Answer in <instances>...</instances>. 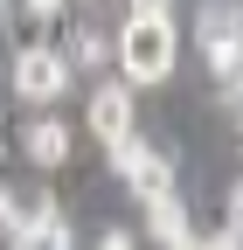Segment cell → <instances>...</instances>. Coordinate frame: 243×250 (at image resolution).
Returning a JSON list of instances; mask_svg holds the SVG:
<instances>
[{
	"instance_id": "obj_15",
	"label": "cell",
	"mask_w": 243,
	"mask_h": 250,
	"mask_svg": "<svg viewBox=\"0 0 243 250\" xmlns=\"http://www.w3.org/2000/svg\"><path fill=\"white\" fill-rule=\"evenodd\" d=\"M132 14H167V0H132Z\"/></svg>"
},
{
	"instance_id": "obj_18",
	"label": "cell",
	"mask_w": 243,
	"mask_h": 250,
	"mask_svg": "<svg viewBox=\"0 0 243 250\" xmlns=\"http://www.w3.org/2000/svg\"><path fill=\"white\" fill-rule=\"evenodd\" d=\"M0 14H7V7H0Z\"/></svg>"
},
{
	"instance_id": "obj_9",
	"label": "cell",
	"mask_w": 243,
	"mask_h": 250,
	"mask_svg": "<svg viewBox=\"0 0 243 250\" xmlns=\"http://www.w3.org/2000/svg\"><path fill=\"white\" fill-rule=\"evenodd\" d=\"M111 56V42L104 35H90V28H83V35H77V62H104Z\"/></svg>"
},
{
	"instance_id": "obj_16",
	"label": "cell",
	"mask_w": 243,
	"mask_h": 250,
	"mask_svg": "<svg viewBox=\"0 0 243 250\" xmlns=\"http://www.w3.org/2000/svg\"><path fill=\"white\" fill-rule=\"evenodd\" d=\"M174 250H202V236H181V243H174Z\"/></svg>"
},
{
	"instance_id": "obj_13",
	"label": "cell",
	"mask_w": 243,
	"mask_h": 250,
	"mask_svg": "<svg viewBox=\"0 0 243 250\" xmlns=\"http://www.w3.org/2000/svg\"><path fill=\"white\" fill-rule=\"evenodd\" d=\"M223 90H229V104L243 111V62H236V70H229V77H223Z\"/></svg>"
},
{
	"instance_id": "obj_7",
	"label": "cell",
	"mask_w": 243,
	"mask_h": 250,
	"mask_svg": "<svg viewBox=\"0 0 243 250\" xmlns=\"http://www.w3.org/2000/svg\"><path fill=\"white\" fill-rule=\"evenodd\" d=\"M21 153H28L35 167H63V160H70V125H63V118H28V125H21Z\"/></svg>"
},
{
	"instance_id": "obj_3",
	"label": "cell",
	"mask_w": 243,
	"mask_h": 250,
	"mask_svg": "<svg viewBox=\"0 0 243 250\" xmlns=\"http://www.w3.org/2000/svg\"><path fill=\"white\" fill-rule=\"evenodd\" d=\"M14 98L21 104H56V98H63V90H70V56L63 49H49V42H28L21 56H14Z\"/></svg>"
},
{
	"instance_id": "obj_10",
	"label": "cell",
	"mask_w": 243,
	"mask_h": 250,
	"mask_svg": "<svg viewBox=\"0 0 243 250\" xmlns=\"http://www.w3.org/2000/svg\"><path fill=\"white\" fill-rule=\"evenodd\" d=\"M223 229H236V236H243V181L229 188V223H223Z\"/></svg>"
},
{
	"instance_id": "obj_6",
	"label": "cell",
	"mask_w": 243,
	"mask_h": 250,
	"mask_svg": "<svg viewBox=\"0 0 243 250\" xmlns=\"http://www.w3.org/2000/svg\"><path fill=\"white\" fill-rule=\"evenodd\" d=\"M56 195L49 188H0V236H28V229H42V223H56Z\"/></svg>"
},
{
	"instance_id": "obj_12",
	"label": "cell",
	"mask_w": 243,
	"mask_h": 250,
	"mask_svg": "<svg viewBox=\"0 0 243 250\" xmlns=\"http://www.w3.org/2000/svg\"><path fill=\"white\" fill-rule=\"evenodd\" d=\"M202 250H243V236L236 229H216V236H202Z\"/></svg>"
},
{
	"instance_id": "obj_2",
	"label": "cell",
	"mask_w": 243,
	"mask_h": 250,
	"mask_svg": "<svg viewBox=\"0 0 243 250\" xmlns=\"http://www.w3.org/2000/svg\"><path fill=\"white\" fill-rule=\"evenodd\" d=\"M195 42H202V56H208V70L229 77L236 62H243V0H202Z\"/></svg>"
},
{
	"instance_id": "obj_4",
	"label": "cell",
	"mask_w": 243,
	"mask_h": 250,
	"mask_svg": "<svg viewBox=\"0 0 243 250\" xmlns=\"http://www.w3.org/2000/svg\"><path fill=\"white\" fill-rule=\"evenodd\" d=\"M111 174L125 181L139 202H160V195H174V167H167V153H160V146H146V139L111 146Z\"/></svg>"
},
{
	"instance_id": "obj_8",
	"label": "cell",
	"mask_w": 243,
	"mask_h": 250,
	"mask_svg": "<svg viewBox=\"0 0 243 250\" xmlns=\"http://www.w3.org/2000/svg\"><path fill=\"white\" fill-rule=\"evenodd\" d=\"M146 229H153L167 250H174L181 236H195V229H188V208H181V195H160V202H146Z\"/></svg>"
},
{
	"instance_id": "obj_17",
	"label": "cell",
	"mask_w": 243,
	"mask_h": 250,
	"mask_svg": "<svg viewBox=\"0 0 243 250\" xmlns=\"http://www.w3.org/2000/svg\"><path fill=\"white\" fill-rule=\"evenodd\" d=\"M0 7H7V0H0Z\"/></svg>"
},
{
	"instance_id": "obj_1",
	"label": "cell",
	"mask_w": 243,
	"mask_h": 250,
	"mask_svg": "<svg viewBox=\"0 0 243 250\" xmlns=\"http://www.w3.org/2000/svg\"><path fill=\"white\" fill-rule=\"evenodd\" d=\"M118 77L125 83L174 77V14H132L118 28Z\"/></svg>"
},
{
	"instance_id": "obj_5",
	"label": "cell",
	"mask_w": 243,
	"mask_h": 250,
	"mask_svg": "<svg viewBox=\"0 0 243 250\" xmlns=\"http://www.w3.org/2000/svg\"><path fill=\"white\" fill-rule=\"evenodd\" d=\"M132 118H139V104H132V83H98V90H90V132L104 139V153L132 139Z\"/></svg>"
},
{
	"instance_id": "obj_11",
	"label": "cell",
	"mask_w": 243,
	"mask_h": 250,
	"mask_svg": "<svg viewBox=\"0 0 243 250\" xmlns=\"http://www.w3.org/2000/svg\"><path fill=\"white\" fill-rule=\"evenodd\" d=\"M98 250H132V229H118V223H111V229L98 236Z\"/></svg>"
},
{
	"instance_id": "obj_14",
	"label": "cell",
	"mask_w": 243,
	"mask_h": 250,
	"mask_svg": "<svg viewBox=\"0 0 243 250\" xmlns=\"http://www.w3.org/2000/svg\"><path fill=\"white\" fill-rule=\"evenodd\" d=\"M28 14H35V21H56V14H63V0H28Z\"/></svg>"
}]
</instances>
